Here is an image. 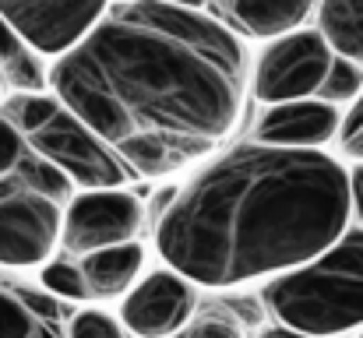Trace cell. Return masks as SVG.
<instances>
[{"mask_svg":"<svg viewBox=\"0 0 363 338\" xmlns=\"http://www.w3.org/2000/svg\"><path fill=\"white\" fill-rule=\"evenodd\" d=\"M67 338H127L123 328L103 310H82L71 325H67Z\"/></svg>","mask_w":363,"mask_h":338,"instance_id":"18","label":"cell"},{"mask_svg":"<svg viewBox=\"0 0 363 338\" xmlns=\"http://www.w3.org/2000/svg\"><path fill=\"white\" fill-rule=\"evenodd\" d=\"M350 212H357V219L363 225V166L350 173Z\"/></svg>","mask_w":363,"mask_h":338,"instance_id":"21","label":"cell"},{"mask_svg":"<svg viewBox=\"0 0 363 338\" xmlns=\"http://www.w3.org/2000/svg\"><path fill=\"white\" fill-rule=\"evenodd\" d=\"M257 338H311V335H300V332H289V328H282V325H272V328H264Z\"/></svg>","mask_w":363,"mask_h":338,"instance_id":"22","label":"cell"},{"mask_svg":"<svg viewBox=\"0 0 363 338\" xmlns=\"http://www.w3.org/2000/svg\"><path fill=\"white\" fill-rule=\"evenodd\" d=\"M261 300L300 335L335 338L363 328V229H346L311 264L272 278Z\"/></svg>","mask_w":363,"mask_h":338,"instance_id":"3","label":"cell"},{"mask_svg":"<svg viewBox=\"0 0 363 338\" xmlns=\"http://www.w3.org/2000/svg\"><path fill=\"white\" fill-rule=\"evenodd\" d=\"M339 120L342 116L335 106H325L318 99L268 106L261 113V120L254 123V137H257V145H268V148L321 152V145L339 134Z\"/></svg>","mask_w":363,"mask_h":338,"instance_id":"10","label":"cell"},{"mask_svg":"<svg viewBox=\"0 0 363 338\" xmlns=\"http://www.w3.org/2000/svg\"><path fill=\"white\" fill-rule=\"evenodd\" d=\"M208 18H216L223 28H230L237 39H282L289 32H300V25L314 14L307 0H219L205 7Z\"/></svg>","mask_w":363,"mask_h":338,"instance_id":"11","label":"cell"},{"mask_svg":"<svg viewBox=\"0 0 363 338\" xmlns=\"http://www.w3.org/2000/svg\"><path fill=\"white\" fill-rule=\"evenodd\" d=\"M145 268V250L141 243H123L110 250H96L89 257H82L78 271L85 278L89 300H117L127 296L138 286V275Z\"/></svg>","mask_w":363,"mask_h":338,"instance_id":"13","label":"cell"},{"mask_svg":"<svg viewBox=\"0 0 363 338\" xmlns=\"http://www.w3.org/2000/svg\"><path fill=\"white\" fill-rule=\"evenodd\" d=\"M46 78L53 99L130 176H169L233 134L250 60L205 7L106 4L103 21Z\"/></svg>","mask_w":363,"mask_h":338,"instance_id":"1","label":"cell"},{"mask_svg":"<svg viewBox=\"0 0 363 338\" xmlns=\"http://www.w3.org/2000/svg\"><path fill=\"white\" fill-rule=\"evenodd\" d=\"M43 289L53 293L57 300H71V303H89V289H85V278L78 271L74 261H50L39 275Z\"/></svg>","mask_w":363,"mask_h":338,"instance_id":"17","label":"cell"},{"mask_svg":"<svg viewBox=\"0 0 363 338\" xmlns=\"http://www.w3.org/2000/svg\"><path fill=\"white\" fill-rule=\"evenodd\" d=\"M332 67V50L314 28L289 32L264 46V53L254 64V96L264 106H286L318 99L325 78Z\"/></svg>","mask_w":363,"mask_h":338,"instance_id":"6","label":"cell"},{"mask_svg":"<svg viewBox=\"0 0 363 338\" xmlns=\"http://www.w3.org/2000/svg\"><path fill=\"white\" fill-rule=\"evenodd\" d=\"M106 14V4L78 0H7L0 4V21L35 53L67 57Z\"/></svg>","mask_w":363,"mask_h":338,"instance_id":"7","label":"cell"},{"mask_svg":"<svg viewBox=\"0 0 363 338\" xmlns=\"http://www.w3.org/2000/svg\"><path fill=\"white\" fill-rule=\"evenodd\" d=\"M0 81L14 96H43L50 81L43 57H35L4 21H0Z\"/></svg>","mask_w":363,"mask_h":338,"instance_id":"15","label":"cell"},{"mask_svg":"<svg viewBox=\"0 0 363 338\" xmlns=\"http://www.w3.org/2000/svg\"><path fill=\"white\" fill-rule=\"evenodd\" d=\"M339 145L350 159H357L363 166V92L353 99L350 113L339 120Z\"/></svg>","mask_w":363,"mask_h":338,"instance_id":"19","label":"cell"},{"mask_svg":"<svg viewBox=\"0 0 363 338\" xmlns=\"http://www.w3.org/2000/svg\"><path fill=\"white\" fill-rule=\"evenodd\" d=\"M0 338H67L57 300L0 282Z\"/></svg>","mask_w":363,"mask_h":338,"instance_id":"12","label":"cell"},{"mask_svg":"<svg viewBox=\"0 0 363 338\" xmlns=\"http://www.w3.org/2000/svg\"><path fill=\"white\" fill-rule=\"evenodd\" d=\"M360 338H363V332H360Z\"/></svg>","mask_w":363,"mask_h":338,"instance_id":"23","label":"cell"},{"mask_svg":"<svg viewBox=\"0 0 363 338\" xmlns=\"http://www.w3.org/2000/svg\"><path fill=\"white\" fill-rule=\"evenodd\" d=\"M71 201V180H64L25 145L18 162L7 173H0V264H43L60 247V225Z\"/></svg>","mask_w":363,"mask_h":338,"instance_id":"4","label":"cell"},{"mask_svg":"<svg viewBox=\"0 0 363 338\" xmlns=\"http://www.w3.org/2000/svg\"><path fill=\"white\" fill-rule=\"evenodd\" d=\"M360 92H363V71L346 64V60H339V57H332V67H328V78H325V85L318 92V103L339 106V103H353Z\"/></svg>","mask_w":363,"mask_h":338,"instance_id":"16","label":"cell"},{"mask_svg":"<svg viewBox=\"0 0 363 338\" xmlns=\"http://www.w3.org/2000/svg\"><path fill=\"white\" fill-rule=\"evenodd\" d=\"M350 219V173L339 159L254 141L169 194L155 215V247L184 282L230 289L311 264Z\"/></svg>","mask_w":363,"mask_h":338,"instance_id":"2","label":"cell"},{"mask_svg":"<svg viewBox=\"0 0 363 338\" xmlns=\"http://www.w3.org/2000/svg\"><path fill=\"white\" fill-rule=\"evenodd\" d=\"M25 145L43 162H50L64 180H71V187H82L85 194L89 191H123V184L130 180L121 159L60 103L46 116V123L25 134Z\"/></svg>","mask_w":363,"mask_h":338,"instance_id":"5","label":"cell"},{"mask_svg":"<svg viewBox=\"0 0 363 338\" xmlns=\"http://www.w3.org/2000/svg\"><path fill=\"white\" fill-rule=\"evenodd\" d=\"M184 338H243V332L233 321H226V317H205V321H198Z\"/></svg>","mask_w":363,"mask_h":338,"instance_id":"20","label":"cell"},{"mask_svg":"<svg viewBox=\"0 0 363 338\" xmlns=\"http://www.w3.org/2000/svg\"><path fill=\"white\" fill-rule=\"evenodd\" d=\"M198 296L194 286L184 282L177 271H152L145 275L121 307V328L138 338H173L194 317Z\"/></svg>","mask_w":363,"mask_h":338,"instance_id":"9","label":"cell"},{"mask_svg":"<svg viewBox=\"0 0 363 338\" xmlns=\"http://www.w3.org/2000/svg\"><path fill=\"white\" fill-rule=\"evenodd\" d=\"M141 225V205L127 191H89L78 194L60 225V247L74 257H89L96 250H110L134 243Z\"/></svg>","mask_w":363,"mask_h":338,"instance_id":"8","label":"cell"},{"mask_svg":"<svg viewBox=\"0 0 363 338\" xmlns=\"http://www.w3.org/2000/svg\"><path fill=\"white\" fill-rule=\"evenodd\" d=\"M318 35L332 57L363 71V0H328L318 11Z\"/></svg>","mask_w":363,"mask_h":338,"instance_id":"14","label":"cell"}]
</instances>
